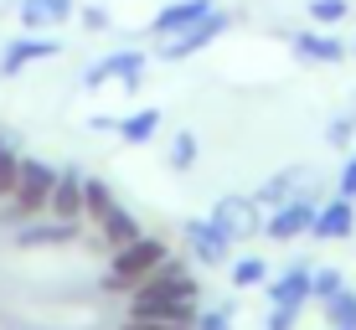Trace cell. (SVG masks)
<instances>
[{"label": "cell", "mask_w": 356, "mask_h": 330, "mask_svg": "<svg viewBox=\"0 0 356 330\" xmlns=\"http://www.w3.org/2000/svg\"><path fill=\"white\" fill-rule=\"evenodd\" d=\"M129 299H202V284H196L186 258H165Z\"/></svg>", "instance_id": "3"}, {"label": "cell", "mask_w": 356, "mask_h": 330, "mask_svg": "<svg viewBox=\"0 0 356 330\" xmlns=\"http://www.w3.org/2000/svg\"><path fill=\"white\" fill-rule=\"evenodd\" d=\"M52 181H57V170L47 165V160H21L16 191H10L6 206H0V222H6V227H21V222H36V217H47Z\"/></svg>", "instance_id": "2"}, {"label": "cell", "mask_w": 356, "mask_h": 330, "mask_svg": "<svg viewBox=\"0 0 356 330\" xmlns=\"http://www.w3.org/2000/svg\"><path fill=\"white\" fill-rule=\"evenodd\" d=\"M124 330H129V325H124Z\"/></svg>", "instance_id": "35"}, {"label": "cell", "mask_w": 356, "mask_h": 330, "mask_svg": "<svg viewBox=\"0 0 356 330\" xmlns=\"http://www.w3.org/2000/svg\"><path fill=\"white\" fill-rule=\"evenodd\" d=\"M232 315H238V304H222V310H207V315H196V325L191 330H232Z\"/></svg>", "instance_id": "29"}, {"label": "cell", "mask_w": 356, "mask_h": 330, "mask_svg": "<svg viewBox=\"0 0 356 330\" xmlns=\"http://www.w3.org/2000/svg\"><path fill=\"white\" fill-rule=\"evenodd\" d=\"M47 217H63V222H83V176H78V170H57L52 197H47Z\"/></svg>", "instance_id": "11"}, {"label": "cell", "mask_w": 356, "mask_h": 330, "mask_svg": "<svg viewBox=\"0 0 356 330\" xmlns=\"http://www.w3.org/2000/svg\"><path fill=\"white\" fill-rule=\"evenodd\" d=\"M207 217H212V227L227 232L232 242H248V238H259V232H264V206L253 197H222Z\"/></svg>", "instance_id": "4"}, {"label": "cell", "mask_w": 356, "mask_h": 330, "mask_svg": "<svg viewBox=\"0 0 356 330\" xmlns=\"http://www.w3.org/2000/svg\"><path fill=\"white\" fill-rule=\"evenodd\" d=\"M129 320H176V325H196V299H129Z\"/></svg>", "instance_id": "14"}, {"label": "cell", "mask_w": 356, "mask_h": 330, "mask_svg": "<svg viewBox=\"0 0 356 330\" xmlns=\"http://www.w3.org/2000/svg\"><path fill=\"white\" fill-rule=\"evenodd\" d=\"M129 330H191V325H176V320H129Z\"/></svg>", "instance_id": "33"}, {"label": "cell", "mask_w": 356, "mask_h": 330, "mask_svg": "<svg viewBox=\"0 0 356 330\" xmlns=\"http://www.w3.org/2000/svg\"><path fill=\"white\" fill-rule=\"evenodd\" d=\"M83 26H88V31H104V26H108V10H98V6H83Z\"/></svg>", "instance_id": "32"}, {"label": "cell", "mask_w": 356, "mask_h": 330, "mask_svg": "<svg viewBox=\"0 0 356 330\" xmlns=\"http://www.w3.org/2000/svg\"><path fill=\"white\" fill-rule=\"evenodd\" d=\"M268 258H259V253H248V258H232V289H259L268 284Z\"/></svg>", "instance_id": "23"}, {"label": "cell", "mask_w": 356, "mask_h": 330, "mask_svg": "<svg viewBox=\"0 0 356 330\" xmlns=\"http://www.w3.org/2000/svg\"><path fill=\"white\" fill-rule=\"evenodd\" d=\"M351 140H356V114H341V119L325 124V145H330V150H346Z\"/></svg>", "instance_id": "27"}, {"label": "cell", "mask_w": 356, "mask_h": 330, "mask_svg": "<svg viewBox=\"0 0 356 330\" xmlns=\"http://www.w3.org/2000/svg\"><path fill=\"white\" fill-rule=\"evenodd\" d=\"M47 57H57V42L52 36H16V42L6 47V57H0V78H16L21 67H31V63H47Z\"/></svg>", "instance_id": "9"}, {"label": "cell", "mask_w": 356, "mask_h": 330, "mask_svg": "<svg viewBox=\"0 0 356 330\" xmlns=\"http://www.w3.org/2000/svg\"><path fill=\"white\" fill-rule=\"evenodd\" d=\"M155 129H161V108H140V114H124V119H119V140H124V145L155 140Z\"/></svg>", "instance_id": "21"}, {"label": "cell", "mask_w": 356, "mask_h": 330, "mask_svg": "<svg viewBox=\"0 0 356 330\" xmlns=\"http://www.w3.org/2000/svg\"><path fill=\"white\" fill-rule=\"evenodd\" d=\"M207 10H217L212 0H170V6L161 10V16L150 21V36H176V31H186V26H196V21L207 16Z\"/></svg>", "instance_id": "12"}, {"label": "cell", "mask_w": 356, "mask_h": 330, "mask_svg": "<svg viewBox=\"0 0 356 330\" xmlns=\"http://www.w3.org/2000/svg\"><path fill=\"white\" fill-rule=\"evenodd\" d=\"M351 57H356V42H351Z\"/></svg>", "instance_id": "34"}, {"label": "cell", "mask_w": 356, "mask_h": 330, "mask_svg": "<svg viewBox=\"0 0 356 330\" xmlns=\"http://www.w3.org/2000/svg\"><path fill=\"white\" fill-rule=\"evenodd\" d=\"M289 47L305 63H346V42H341V36H325V31H300Z\"/></svg>", "instance_id": "16"}, {"label": "cell", "mask_w": 356, "mask_h": 330, "mask_svg": "<svg viewBox=\"0 0 356 330\" xmlns=\"http://www.w3.org/2000/svg\"><path fill=\"white\" fill-rule=\"evenodd\" d=\"M315 212H321V201L300 191V197H289L284 206H274V212L264 217V232L274 242H294V238H305V232L315 227Z\"/></svg>", "instance_id": "6"}, {"label": "cell", "mask_w": 356, "mask_h": 330, "mask_svg": "<svg viewBox=\"0 0 356 330\" xmlns=\"http://www.w3.org/2000/svg\"><path fill=\"white\" fill-rule=\"evenodd\" d=\"M114 186H108V181H93V176H83V222H104L108 212H114Z\"/></svg>", "instance_id": "20"}, {"label": "cell", "mask_w": 356, "mask_h": 330, "mask_svg": "<svg viewBox=\"0 0 356 330\" xmlns=\"http://www.w3.org/2000/svg\"><path fill=\"white\" fill-rule=\"evenodd\" d=\"M83 222H63V217H47V222H21L16 227V242L21 248H63V242L78 238Z\"/></svg>", "instance_id": "13"}, {"label": "cell", "mask_w": 356, "mask_h": 330, "mask_svg": "<svg viewBox=\"0 0 356 330\" xmlns=\"http://www.w3.org/2000/svg\"><path fill=\"white\" fill-rule=\"evenodd\" d=\"M16 176H21V155L10 140H0V197H10L16 191Z\"/></svg>", "instance_id": "24"}, {"label": "cell", "mask_w": 356, "mask_h": 330, "mask_svg": "<svg viewBox=\"0 0 356 330\" xmlns=\"http://www.w3.org/2000/svg\"><path fill=\"white\" fill-rule=\"evenodd\" d=\"M351 10V0H310V16L321 21V26H341Z\"/></svg>", "instance_id": "28"}, {"label": "cell", "mask_w": 356, "mask_h": 330, "mask_svg": "<svg viewBox=\"0 0 356 330\" xmlns=\"http://www.w3.org/2000/svg\"><path fill=\"white\" fill-rule=\"evenodd\" d=\"M222 31H227V10H207V16L196 21V26L176 31V36H165V42H161V57H165V63H181V57L202 52L207 42H217Z\"/></svg>", "instance_id": "8"}, {"label": "cell", "mask_w": 356, "mask_h": 330, "mask_svg": "<svg viewBox=\"0 0 356 330\" xmlns=\"http://www.w3.org/2000/svg\"><path fill=\"white\" fill-rule=\"evenodd\" d=\"M336 289H346V279H341L336 274V268H315V274H310V299H330V295H336Z\"/></svg>", "instance_id": "26"}, {"label": "cell", "mask_w": 356, "mask_h": 330, "mask_svg": "<svg viewBox=\"0 0 356 330\" xmlns=\"http://www.w3.org/2000/svg\"><path fill=\"white\" fill-rule=\"evenodd\" d=\"M181 242H186L191 258H196V263H207V268L232 263V238L212 227V217H186V222H181Z\"/></svg>", "instance_id": "5"}, {"label": "cell", "mask_w": 356, "mask_h": 330, "mask_svg": "<svg viewBox=\"0 0 356 330\" xmlns=\"http://www.w3.org/2000/svg\"><path fill=\"white\" fill-rule=\"evenodd\" d=\"M310 274L315 268L294 263L279 279H268V304H294V310H305V299H310Z\"/></svg>", "instance_id": "15"}, {"label": "cell", "mask_w": 356, "mask_h": 330, "mask_svg": "<svg viewBox=\"0 0 356 330\" xmlns=\"http://www.w3.org/2000/svg\"><path fill=\"white\" fill-rule=\"evenodd\" d=\"M300 181H305V170H300V165H289V170H279L274 181H264L253 201H259L264 212H274V206H284L289 197H300Z\"/></svg>", "instance_id": "19"}, {"label": "cell", "mask_w": 356, "mask_h": 330, "mask_svg": "<svg viewBox=\"0 0 356 330\" xmlns=\"http://www.w3.org/2000/svg\"><path fill=\"white\" fill-rule=\"evenodd\" d=\"M165 258H170V242L140 232L129 248H114V258H108V268H104V289H114V295H134V289H140Z\"/></svg>", "instance_id": "1"}, {"label": "cell", "mask_w": 356, "mask_h": 330, "mask_svg": "<svg viewBox=\"0 0 356 330\" xmlns=\"http://www.w3.org/2000/svg\"><path fill=\"white\" fill-rule=\"evenodd\" d=\"M336 197L356 201V155H346V165H341V176H336Z\"/></svg>", "instance_id": "31"}, {"label": "cell", "mask_w": 356, "mask_h": 330, "mask_svg": "<svg viewBox=\"0 0 356 330\" xmlns=\"http://www.w3.org/2000/svg\"><path fill=\"white\" fill-rule=\"evenodd\" d=\"M321 310H325L330 330H356V289H336Z\"/></svg>", "instance_id": "22"}, {"label": "cell", "mask_w": 356, "mask_h": 330, "mask_svg": "<svg viewBox=\"0 0 356 330\" xmlns=\"http://www.w3.org/2000/svg\"><path fill=\"white\" fill-rule=\"evenodd\" d=\"M134 238H140V217L124 212V206H114V212L98 222V242H104V248H129Z\"/></svg>", "instance_id": "18"}, {"label": "cell", "mask_w": 356, "mask_h": 330, "mask_svg": "<svg viewBox=\"0 0 356 330\" xmlns=\"http://www.w3.org/2000/svg\"><path fill=\"white\" fill-rule=\"evenodd\" d=\"M351 227H356V206H351L346 197H330V201H321V212H315L310 238H321V242H341V238H351Z\"/></svg>", "instance_id": "10"}, {"label": "cell", "mask_w": 356, "mask_h": 330, "mask_svg": "<svg viewBox=\"0 0 356 330\" xmlns=\"http://www.w3.org/2000/svg\"><path fill=\"white\" fill-rule=\"evenodd\" d=\"M72 10H78L72 0H21V26H31V31H57Z\"/></svg>", "instance_id": "17"}, {"label": "cell", "mask_w": 356, "mask_h": 330, "mask_svg": "<svg viewBox=\"0 0 356 330\" xmlns=\"http://www.w3.org/2000/svg\"><path fill=\"white\" fill-rule=\"evenodd\" d=\"M140 78H145V52H108V57H98V63L83 72V83L88 88H104V83H124L129 93H140Z\"/></svg>", "instance_id": "7"}, {"label": "cell", "mask_w": 356, "mask_h": 330, "mask_svg": "<svg viewBox=\"0 0 356 330\" xmlns=\"http://www.w3.org/2000/svg\"><path fill=\"white\" fill-rule=\"evenodd\" d=\"M196 155H202V150H196V134H191V129H181L176 140H170V165H176V170H191V165H196Z\"/></svg>", "instance_id": "25"}, {"label": "cell", "mask_w": 356, "mask_h": 330, "mask_svg": "<svg viewBox=\"0 0 356 330\" xmlns=\"http://www.w3.org/2000/svg\"><path fill=\"white\" fill-rule=\"evenodd\" d=\"M300 315L305 310H294V304H274V315H268L264 330H294V325H300Z\"/></svg>", "instance_id": "30"}]
</instances>
